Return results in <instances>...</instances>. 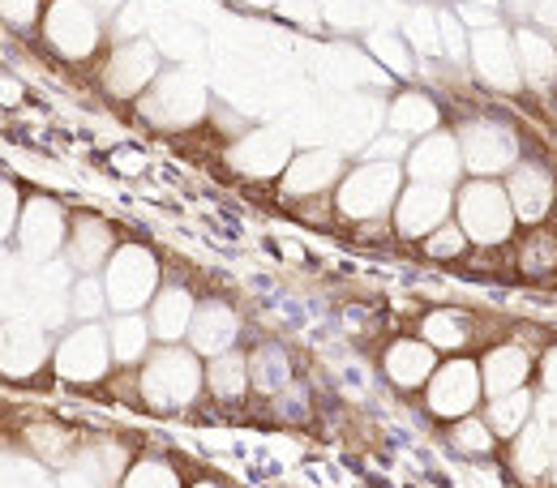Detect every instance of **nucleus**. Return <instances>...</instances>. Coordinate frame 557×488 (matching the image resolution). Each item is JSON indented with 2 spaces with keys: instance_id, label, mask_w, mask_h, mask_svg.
Masks as SVG:
<instances>
[{
  "instance_id": "nucleus-9",
  "label": "nucleus",
  "mask_w": 557,
  "mask_h": 488,
  "mask_svg": "<svg viewBox=\"0 0 557 488\" xmlns=\"http://www.w3.org/2000/svg\"><path fill=\"white\" fill-rule=\"evenodd\" d=\"M112 364H116V360H112V343H108V326H99V322H82V326L70 330V335L57 343V351H52L57 377H65L73 386H95V381H103Z\"/></svg>"
},
{
  "instance_id": "nucleus-33",
  "label": "nucleus",
  "mask_w": 557,
  "mask_h": 488,
  "mask_svg": "<svg viewBox=\"0 0 557 488\" xmlns=\"http://www.w3.org/2000/svg\"><path fill=\"white\" fill-rule=\"evenodd\" d=\"M364 43H369V52L377 57V65H386L395 77H417V52H412L408 39L399 35V26H373Z\"/></svg>"
},
{
  "instance_id": "nucleus-5",
  "label": "nucleus",
  "mask_w": 557,
  "mask_h": 488,
  "mask_svg": "<svg viewBox=\"0 0 557 488\" xmlns=\"http://www.w3.org/2000/svg\"><path fill=\"white\" fill-rule=\"evenodd\" d=\"M455 138L463 150V172L481 180H502L523 159V141L502 116H472L455 129Z\"/></svg>"
},
{
  "instance_id": "nucleus-2",
  "label": "nucleus",
  "mask_w": 557,
  "mask_h": 488,
  "mask_svg": "<svg viewBox=\"0 0 557 488\" xmlns=\"http://www.w3.org/2000/svg\"><path fill=\"white\" fill-rule=\"evenodd\" d=\"M455 223L463 227V236L476 249H502L519 232V218H515V207L506 198V185L502 180H481V176H468L455 189Z\"/></svg>"
},
{
  "instance_id": "nucleus-22",
  "label": "nucleus",
  "mask_w": 557,
  "mask_h": 488,
  "mask_svg": "<svg viewBox=\"0 0 557 488\" xmlns=\"http://www.w3.org/2000/svg\"><path fill=\"white\" fill-rule=\"evenodd\" d=\"M236 339H240V313L227 300H202L194 313V326H189V348L202 360H214V355L236 348Z\"/></svg>"
},
{
  "instance_id": "nucleus-25",
  "label": "nucleus",
  "mask_w": 557,
  "mask_h": 488,
  "mask_svg": "<svg viewBox=\"0 0 557 488\" xmlns=\"http://www.w3.org/2000/svg\"><path fill=\"white\" fill-rule=\"evenodd\" d=\"M386 125L391 134L399 138H429L442 129V108L433 95L424 90H399L391 103H386Z\"/></svg>"
},
{
  "instance_id": "nucleus-32",
  "label": "nucleus",
  "mask_w": 557,
  "mask_h": 488,
  "mask_svg": "<svg viewBox=\"0 0 557 488\" xmlns=\"http://www.w3.org/2000/svg\"><path fill=\"white\" fill-rule=\"evenodd\" d=\"M399 35L408 39V48L417 52V61H437L442 57V26H437V4H408L399 17Z\"/></svg>"
},
{
  "instance_id": "nucleus-12",
  "label": "nucleus",
  "mask_w": 557,
  "mask_h": 488,
  "mask_svg": "<svg viewBox=\"0 0 557 488\" xmlns=\"http://www.w3.org/2000/svg\"><path fill=\"white\" fill-rule=\"evenodd\" d=\"M163 73V57L154 39H121L103 65V90L112 99H141Z\"/></svg>"
},
{
  "instance_id": "nucleus-4",
  "label": "nucleus",
  "mask_w": 557,
  "mask_h": 488,
  "mask_svg": "<svg viewBox=\"0 0 557 488\" xmlns=\"http://www.w3.org/2000/svg\"><path fill=\"white\" fill-rule=\"evenodd\" d=\"M210 95L207 82L194 70L176 65V70H163L154 77V86L138 99V116L154 129H189L207 116Z\"/></svg>"
},
{
  "instance_id": "nucleus-35",
  "label": "nucleus",
  "mask_w": 557,
  "mask_h": 488,
  "mask_svg": "<svg viewBox=\"0 0 557 488\" xmlns=\"http://www.w3.org/2000/svg\"><path fill=\"white\" fill-rule=\"evenodd\" d=\"M446 441H450L459 454H468V459H493V454H497V433L488 428V420L481 416V412L455 420V424L446 428Z\"/></svg>"
},
{
  "instance_id": "nucleus-24",
  "label": "nucleus",
  "mask_w": 557,
  "mask_h": 488,
  "mask_svg": "<svg viewBox=\"0 0 557 488\" xmlns=\"http://www.w3.org/2000/svg\"><path fill=\"white\" fill-rule=\"evenodd\" d=\"M515 52H519L523 86H532V90H549V86H554L557 43L549 30H541V26H519V30H515Z\"/></svg>"
},
{
  "instance_id": "nucleus-38",
  "label": "nucleus",
  "mask_w": 557,
  "mask_h": 488,
  "mask_svg": "<svg viewBox=\"0 0 557 488\" xmlns=\"http://www.w3.org/2000/svg\"><path fill=\"white\" fill-rule=\"evenodd\" d=\"M420 249H424V258H433V262H459V258L472 249V240H468L463 227L450 218V223H442L437 232H429V236L420 240Z\"/></svg>"
},
{
  "instance_id": "nucleus-45",
  "label": "nucleus",
  "mask_w": 557,
  "mask_h": 488,
  "mask_svg": "<svg viewBox=\"0 0 557 488\" xmlns=\"http://www.w3.org/2000/svg\"><path fill=\"white\" fill-rule=\"evenodd\" d=\"M17 218H22V207H17V189L9 180H0V240L17 232Z\"/></svg>"
},
{
  "instance_id": "nucleus-20",
  "label": "nucleus",
  "mask_w": 557,
  "mask_h": 488,
  "mask_svg": "<svg viewBox=\"0 0 557 488\" xmlns=\"http://www.w3.org/2000/svg\"><path fill=\"white\" fill-rule=\"evenodd\" d=\"M116 232L108 227V218L99 214H77L70 223V240H65V262H70L77 275H95L99 266L112 262L116 253Z\"/></svg>"
},
{
  "instance_id": "nucleus-19",
  "label": "nucleus",
  "mask_w": 557,
  "mask_h": 488,
  "mask_svg": "<svg viewBox=\"0 0 557 488\" xmlns=\"http://www.w3.org/2000/svg\"><path fill=\"white\" fill-rule=\"evenodd\" d=\"M532 373H536V351L523 348V343H493L481 355V381H485V399H502L510 390H523L532 386Z\"/></svg>"
},
{
  "instance_id": "nucleus-47",
  "label": "nucleus",
  "mask_w": 557,
  "mask_h": 488,
  "mask_svg": "<svg viewBox=\"0 0 557 488\" xmlns=\"http://www.w3.org/2000/svg\"><path fill=\"white\" fill-rule=\"evenodd\" d=\"M506 0H455V9H485V13H502Z\"/></svg>"
},
{
  "instance_id": "nucleus-43",
  "label": "nucleus",
  "mask_w": 557,
  "mask_h": 488,
  "mask_svg": "<svg viewBox=\"0 0 557 488\" xmlns=\"http://www.w3.org/2000/svg\"><path fill=\"white\" fill-rule=\"evenodd\" d=\"M0 17L17 30H26V26L44 22V4L39 0H0Z\"/></svg>"
},
{
  "instance_id": "nucleus-11",
  "label": "nucleus",
  "mask_w": 557,
  "mask_h": 488,
  "mask_svg": "<svg viewBox=\"0 0 557 488\" xmlns=\"http://www.w3.org/2000/svg\"><path fill=\"white\" fill-rule=\"evenodd\" d=\"M502 185H506V198H510V207H515L519 227H541V223H549V214H554V207H557V176L545 159H528V154H523V159L502 176Z\"/></svg>"
},
{
  "instance_id": "nucleus-34",
  "label": "nucleus",
  "mask_w": 557,
  "mask_h": 488,
  "mask_svg": "<svg viewBox=\"0 0 557 488\" xmlns=\"http://www.w3.org/2000/svg\"><path fill=\"white\" fill-rule=\"evenodd\" d=\"M249 381H253V390H262V395H278V390H287L292 386V360H287V351L283 348H258L249 355Z\"/></svg>"
},
{
  "instance_id": "nucleus-41",
  "label": "nucleus",
  "mask_w": 557,
  "mask_h": 488,
  "mask_svg": "<svg viewBox=\"0 0 557 488\" xmlns=\"http://www.w3.org/2000/svg\"><path fill=\"white\" fill-rule=\"evenodd\" d=\"M437 26H442V57L450 65H468V26L459 22L455 9H437Z\"/></svg>"
},
{
  "instance_id": "nucleus-10",
  "label": "nucleus",
  "mask_w": 557,
  "mask_h": 488,
  "mask_svg": "<svg viewBox=\"0 0 557 488\" xmlns=\"http://www.w3.org/2000/svg\"><path fill=\"white\" fill-rule=\"evenodd\" d=\"M468 65L497 95H519L523 90L519 52H515V30H506L502 22L468 35Z\"/></svg>"
},
{
  "instance_id": "nucleus-39",
  "label": "nucleus",
  "mask_w": 557,
  "mask_h": 488,
  "mask_svg": "<svg viewBox=\"0 0 557 488\" xmlns=\"http://www.w3.org/2000/svg\"><path fill=\"white\" fill-rule=\"evenodd\" d=\"M121 488H185V485H181V476H176V467L168 459H141V463H134L125 472Z\"/></svg>"
},
{
  "instance_id": "nucleus-49",
  "label": "nucleus",
  "mask_w": 557,
  "mask_h": 488,
  "mask_svg": "<svg viewBox=\"0 0 557 488\" xmlns=\"http://www.w3.org/2000/svg\"><path fill=\"white\" fill-rule=\"evenodd\" d=\"M116 163H121V167H129V172H138L146 159H138V154H116Z\"/></svg>"
},
{
  "instance_id": "nucleus-18",
  "label": "nucleus",
  "mask_w": 557,
  "mask_h": 488,
  "mask_svg": "<svg viewBox=\"0 0 557 488\" xmlns=\"http://www.w3.org/2000/svg\"><path fill=\"white\" fill-rule=\"evenodd\" d=\"M292 138L283 129H253L240 141H232L227 150V163L240 172V176H253V180H275L287 172L292 163Z\"/></svg>"
},
{
  "instance_id": "nucleus-37",
  "label": "nucleus",
  "mask_w": 557,
  "mask_h": 488,
  "mask_svg": "<svg viewBox=\"0 0 557 488\" xmlns=\"http://www.w3.org/2000/svg\"><path fill=\"white\" fill-rule=\"evenodd\" d=\"M154 48H159V57L185 61V57H198V52H202V35H198V26H189V22H163V26L154 30Z\"/></svg>"
},
{
  "instance_id": "nucleus-42",
  "label": "nucleus",
  "mask_w": 557,
  "mask_h": 488,
  "mask_svg": "<svg viewBox=\"0 0 557 488\" xmlns=\"http://www.w3.org/2000/svg\"><path fill=\"white\" fill-rule=\"evenodd\" d=\"M408 150H412V141L408 138H399V134H382V138H373L369 146H364V159H377V163H404Z\"/></svg>"
},
{
  "instance_id": "nucleus-51",
  "label": "nucleus",
  "mask_w": 557,
  "mask_h": 488,
  "mask_svg": "<svg viewBox=\"0 0 557 488\" xmlns=\"http://www.w3.org/2000/svg\"><path fill=\"white\" fill-rule=\"evenodd\" d=\"M412 4H420V0H412Z\"/></svg>"
},
{
  "instance_id": "nucleus-36",
  "label": "nucleus",
  "mask_w": 557,
  "mask_h": 488,
  "mask_svg": "<svg viewBox=\"0 0 557 488\" xmlns=\"http://www.w3.org/2000/svg\"><path fill=\"white\" fill-rule=\"evenodd\" d=\"M108 309H112V304H108V287H103V279H95V275H82V279H73V287H70V313L77 317V322H99Z\"/></svg>"
},
{
  "instance_id": "nucleus-23",
  "label": "nucleus",
  "mask_w": 557,
  "mask_h": 488,
  "mask_svg": "<svg viewBox=\"0 0 557 488\" xmlns=\"http://www.w3.org/2000/svg\"><path fill=\"white\" fill-rule=\"evenodd\" d=\"M194 313H198L194 291L181 287V283H168V287H159V296L150 300L146 322H150V335H154L159 343H181V339H189Z\"/></svg>"
},
{
  "instance_id": "nucleus-1",
  "label": "nucleus",
  "mask_w": 557,
  "mask_h": 488,
  "mask_svg": "<svg viewBox=\"0 0 557 488\" xmlns=\"http://www.w3.org/2000/svg\"><path fill=\"white\" fill-rule=\"evenodd\" d=\"M202 386H207V368H202V355L194 348L163 343L141 360L138 395L150 412H185L198 403Z\"/></svg>"
},
{
  "instance_id": "nucleus-13",
  "label": "nucleus",
  "mask_w": 557,
  "mask_h": 488,
  "mask_svg": "<svg viewBox=\"0 0 557 488\" xmlns=\"http://www.w3.org/2000/svg\"><path fill=\"white\" fill-rule=\"evenodd\" d=\"M395 218V232L404 240H424L429 232H437L442 223L455 218V189H442V185H417L408 180L399 202L391 210Z\"/></svg>"
},
{
  "instance_id": "nucleus-27",
  "label": "nucleus",
  "mask_w": 557,
  "mask_h": 488,
  "mask_svg": "<svg viewBox=\"0 0 557 488\" xmlns=\"http://www.w3.org/2000/svg\"><path fill=\"white\" fill-rule=\"evenodd\" d=\"M554 459H557V441L536 424V420L510 441V467H515L519 480H541V476H549Z\"/></svg>"
},
{
  "instance_id": "nucleus-46",
  "label": "nucleus",
  "mask_w": 557,
  "mask_h": 488,
  "mask_svg": "<svg viewBox=\"0 0 557 488\" xmlns=\"http://www.w3.org/2000/svg\"><path fill=\"white\" fill-rule=\"evenodd\" d=\"M536 377H541L536 386L557 399V343H549V348L541 351V360H536Z\"/></svg>"
},
{
  "instance_id": "nucleus-6",
  "label": "nucleus",
  "mask_w": 557,
  "mask_h": 488,
  "mask_svg": "<svg viewBox=\"0 0 557 488\" xmlns=\"http://www.w3.org/2000/svg\"><path fill=\"white\" fill-rule=\"evenodd\" d=\"M485 403V381H481V360L472 355H450L433 368L424 386V412L442 424H455L463 416H476Z\"/></svg>"
},
{
  "instance_id": "nucleus-31",
  "label": "nucleus",
  "mask_w": 557,
  "mask_h": 488,
  "mask_svg": "<svg viewBox=\"0 0 557 488\" xmlns=\"http://www.w3.org/2000/svg\"><path fill=\"white\" fill-rule=\"evenodd\" d=\"M150 322L141 313H116L108 322V343H112V360L116 364H141L150 355Z\"/></svg>"
},
{
  "instance_id": "nucleus-40",
  "label": "nucleus",
  "mask_w": 557,
  "mask_h": 488,
  "mask_svg": "<svg viewBox=\"0 0 557 488\" xmlns=\"http://www.w3.org/2000/svg\"><path fill=\"white\" fill-rule=\"evenodd\" d=\"M26 441H30L44 459H52V463H70L73 459V433L65 424H35V428L26 433Z\"/></svg>"
},
{
  "instance_id": "nucleus-50",
  "label": "nucleus",
  "mask_w": 557,
  "mask_h": 488,
  "mask_svg": "<svg viewBox=\"0 0 557 488\" xmlns=\"http://www.w3.org/2000/svg\"><path fill=\"white\" fill-rule=\"evenodd\" d=\"M189 488H223L219 480H198V485H189Z\"/></svg>"
},
{
  "instance_id": "nucleus-15",
  "label": "nucleus",
  "mask_w": 557,
  "mask_h": 488,
  "mask_svg": "<svg viewBox=\"0 0 557 488\" xmlns=\"http://www.w3.org/2000/svg\"><path fill=\"white\" fill-rule=\"evenodd\" d=\"M70 240V223H65V210L52 198H30L22 207V218H17V249L22 258L30 262H48L65 249Z\"/></svg>"
},
{
  "instance_id": "nucleus-8",
  "label": "nucleus",
  "mask_w": 557,
  "mask_h": 488,
  "mask_svg": "<svg viewBox=\"0 0 557 488\" xmlns=\"http://www.w3.org/2000/svg\"><path fill=\"white\" fill-rule=\"evenodd\" d=\"M44 39L57 57L86 61L103 43V13L90 0H52L44 13Z\"/></svg>"
},
{
  "instance_id": "nucleus-3",
  "label": "nucleus",
  "mask_w": 557,
  "mask_h": 488,
  "mask_svg": "<svg viewBox=\"0 0 557 488\" xmlns=\"http://www.w3.org/2000/svg\"><path fill=\"white\" fill-rule=\"evenodd\" d=\"M408 185V172L404 163H377V159H364L356 163L351 172H344L339 189H335V210L344 218H356V223H373V218H386L399 193Z\"/></svg>"
},
{
  "instance_id": "nucleus-14",
  "label": "nucleus",
  "mask_w": 557,
  "mask_h": 488,
  "mask_svg": "<svg viewBox=\"0 0 557 488\" xmlns=\"http://www.w3.org/2000/svg\"><path fill=\"white\" fill-rule=\"evenodd\" d=\"M408 180L417 185H442V189H459L463 185V150L450 129H437L429 138L412 141L408 159H404Z\"/></svg>"
},
{
  "instance_id": "nucleus-17",
  "label": "nucleus",
  "mask_w": 557,
  "mask_h": 488,
  "mask_svg": "<svg viewBox=\"0 0 557 488\" xmlns=\"http://www.w3.org/2000/svg\"><path fill=\"white\" fill-rule=\"evenodd\" d=\"M52 339L44 326L17 317V322H0V377H35L39 368H48L52 360Z\"/></svg>"
},
{
  "instance_id": "nucleus-48",
  "label": "nucleus",
  "mask_w": 557,
  "mask_h": 488,
  "mask_svg": "<svg viewBox=\"0 0 557 488\" xmlns=\"http://www.w3.org/2000/svg\"><path fill=\"white\" fill-rule=\"evenodd\" d=\"M90 4H95V9L103 13V17H116V13H121V9L129 4V0H90Z\"/></svg>"
},
{
  "instance_id": "nucleus-30",
  "label": "nucleus",
  "mask_w": 557,
  "mask_h": 488,
  "mask_svg": "<svg viewBox=\"0 0 557 488\" xmlns=\"http://www.w3.org/2000/svg\"><path fill=\"white\" fill-rule=\"evenodd\" d=\"M207 386L210 395L219 399V403H236V399H245L249 395V355L245 351H223V355H214L207 364Z\"/></svg>"
},
{
  "instance_id": "nucleus-28",
  "label": "nucleus",
  "mask_w": 557,
  "mask_h": 488,
  "mask_svg": "<svg viewBox=\"0 0 557 488\" xmlns=\"http://www.w3.org/2000/svg\"><path fill=\"white\" fill-rule=\"evenodd\" d=\"M481 416L497 433V441H515L532 424V416H536V395H532V386H523V390H510L502 399H485V412Z\"/></svg>"
},
{
  "instance_id": "nucleus-21",
  "label": "nucleus",
  "mask_w": 557,
  "mask_h": 488,
  "mask_svg": "<svg viewBox=\"0 0 557 488\" xmlns=\"http://www.w3.org/2000/svg\"><path fill=\"white\" fill-rule=\"evenodd\" d=\"M437 364H442L437 348H429L420 335L417 339H395L391 348L382 351V373H386V381H391L395 390H404V395L424 390Z\"/></svg>"
},
{
  "instance_id": "nucleus-44",
  "label": "nucleus",
  "mask_w": 557,
  "mask_h": 488,
  "mask_svg": "<svg viewBox=\"0 0 557 488\" xmlns=\"http://www.w3.org/2000/svg\"><path fill=\"white\" fill-rule=\"evenodd\" d=\"M146 26H150V13H146L141 0H129V4L116 13V35H121V39H141Z\"/></svg>"
},
{
  "instance_id": "nucleus-26",
  "label": "nucleus",
  "mask_w": 557,
  "mask_h": 488,
  "mask_svg": "<svg viewBox=\"0 0 557 488\" xmlns=\"http://www.w3.org/2000/svg\"><path fill=\"white\" fill-rule=\"evenodd\" d=\"M420 339L437 355H463L472 348V313L468 309H429L420 317Z\"/></svg>"
},
{
  "instance_id": "nucleus-29",
  "label": "nucleus",
  "mask_w": 557,
  "mask_h": 488,
  "mask_svg": "<svg viewBox=\"0 0 557 488\" xmlns=\"http://www.w3.org/2000/svg\"><path fill=\"white\" fill-rule=\"evenodd\" d=\"M515 271L523 279H545V275L557 271V232L549 223L528 227L519 236V245H515Z\"/></svg>"
},
{
  "instance_id": "nucleus-7",
  "label": "nucleus",
  "mask_w": 557,
  "mask_h": 488,
  "mask_svg": "<svg viewBox=\"0 0 557 488\" xmlns=\"http://www.w3.org/2000/svg\"><path fill=\"white\" fill-rule=\"evenodd\" d=\"M159 258L146 245H121L112 253V262L103 266V287H108V304L116 313H138L159 296Z\"/></svg>"
},
{
  "instance_id": "nucleus-16",
  "label": "nucleus",
  "mask_w": 557,
  "mask_h": 488,
  "mask_svg": "<svg viewBox=\"0 0 557 488\" xmlns=\"http://www.w3.org/2000/svg\"><path fill=\"white\" fill-rule=\"evenodd\" d=\"M344 150L339 146H313L292 154L287 172H283V193L287 198H322L331 189H339L344 180Z\"/></svg>"
}]
</instances>
